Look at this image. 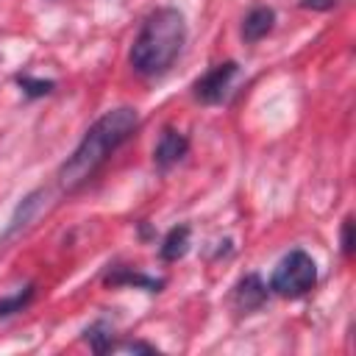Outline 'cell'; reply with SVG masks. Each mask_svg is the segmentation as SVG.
<instances>
[{
    "instance_id": "obj_1",
    "label": "cell",
    "mask_w": 356,
    "mask_h": 356,
    "mask_svg": "<svg viewBox=\"0 0 356 356\" xmlns=\"http://www.w3.org/2000/svg\"><path fill=\"white\" fill-rule=\"evenodd\" d=\"M139 128V114L131 106H120L106 111L100 120L92 122V128L83 134V139L78 142V147L72 150V156L58 167L56 181L61 186V192H75L81 189L103 164L106 159L134 136V131Z\"/></svg>"
},
{
    "instance_id": "obj_2",
    "label": "cell",
    "mask_w": 356,
    "mask_h": 356,
    "mask_svg": "<svg viewBox=\"0 0 356 356\" xmlns=\"http://www.w3.org/2000/svg\"><path fill=\"white\" fill-rule=\"evenodd\" d=\"M186 44V19L178 8L161 6L150 11L131 44V67L145 78L164 75Z\"/></svg>"
},
{
    "instance_id": "obj_3",
    "label": "cell",
    "mask_w": 356,
    "mask_h": 356,
    "mask_svg": "<svg viewBox=\"0 0 356 356\" xmlns=\"http://www.w3.org/2000/svg\"><path fill=\"white\" fill-rule=\"evenodd\" d=\"M317 284V264L306 250H289L270 275V289L281 298H303Z\"/></svg>"
},
{
    "instance_id": "obj_4",
    "label": "cell",
    "mask_w": 356,
    "mask_h": 356,
    "mask_svg": "<svg viewBox=\"0 0 356 356\" xmlns=\"http://www.w3.org/2000/svg\"><path fill=\"white\" fill-rule=\"evenodd\" d=\"M236 72H239V64H236V61H222V64L211 67L206 75H200V78L195 81V86H192L195 97H197L200 103H206V106L222 103V100L228 97V89H231Z\"/></svg>"
},
{
    "instance_id": "obj_5",
    "label": "cell",
    "mask_w": 356,
    "mask_h": 356,
    "mask_svg": "<svg viewBox=\"0 0 356 356\" xmlns=\"http://www.w3.org/2000/svg\"><path fill=\"white\" fill-rule=\"evenodd\" d=\"M264 300H267V284L256 273H248L245 278H239L231 292V303L239 314H250V312L261 309Z\"/></svg>"
},
{
    "instance_id": "obj_6",
    "label": "cell",
    "mask_w": 356,
    "mask_h": 356,
    "mask_svg": "<svg viewBox=\"0 0 356 356\" xmlns=\"http://www.w3.org/2000/svg\"><path fill=\"white\" fill-rule=\"evenodd\" d=\"M186 150H189V139L175 128H164L159 142H156V147H153V164L164 172L172 164H178L186 156Z\"/></svg>"
},
{
    "instance_id": "obj_7",
    "label": "cell",
    "mask_w": 356,
    "mask_h": 356,
    "mask_svg": "<svg viewBox=\"0 0 356 356\" xmlns=\"http://www.w3.org/2000/svg\"><path fill=\"white\" fill-rule=\"evenodd\" d=\"M273 25H275V11H273L270 6H256V8H250L248 17L242 19V39L253 44V42L264 39V36L273 31Z\"/></svg>"
},
{
    "instance_id": "obj_8",
    "label": "cell",
    "mask_w": 356,
    "mask_h": 356,
    "mask_svg": "<svg viewBox=\"0 0 356 356\" xmlns=\"http://www.w3.org/2000/svg\"><path fill=\"white\" fill-rule=\"evenodd\" d=\"M103 281L108 284V286H142V289H147V292H161V286H164V281L161 278H153V275H145V273H139V270H131V267H111L106 275H103Z\"/></svg>"
},
{
    "instance_id": "obj_9",
    "label": "cell",
    "mask_w": 356,
    "mask_h": 356,
    "mask_svg": "<svg viewBox=\"0 0 356 356\" xmlns=\"http://www.w3.org/2000/svg\"><path fill=\"white\" fill-rule=\"evenodd\" d=\"M189 225H175V228H170L167 231V236H164V242H161V248H159V256L164 259V261H178V259H184L186 256V250H189Z\"/></svg>"
},
{
    "instance_id": "obj_10",
    "label": "cell",
    "mask_w": 356,
    "mask_h": 356,
    "mask_svg": "<svg viewBox=\"0 0 356 356\" xmlns=\"http://www.w3.org/2000/svg\"><path fill=\"white\" fill-rule=\"evenodd\" d=\"M42 195H44V189H36V192H31V195L17 206V211H14V217H11V222H8L6 234H3V239L14 236L19 228H25V225L36 217V211H39V197H42Z\"/></svg>"
},
{
    "instance_id": "obj_11",
    "label": "cell",
    "mask_w": 356,
    "mask_h": 356,
    "mask_svg": "<svg viewBox=\"0 0 356 356\" xmlns=\"http://www.w3.org/2000/svg\"><path fill=\"white\" fill-rule=\"evenodd\" d=\"M83 339L92 345L95 353H108L114 348V325L106 323V320H95L86 331H83Z\"/></svg>"
},
{
    "instance_id": "obj_12",
    "label": "cell",
    "mask_w": 356,
    "mask_h": 356,
    "mask_svg": "<svg viewBox=\"0 0 356 356\" xmlns=\"http://www.w3.org/2000/svg\"><path fill=\"white\" fill-rule=\"evenodd\" d=\"M33 295H36V286H33V284H28L25 289L14 292L11 298H3V300H0V317H11V314L22 312V309L33 300Z\"/></svg>"
},
{
    "instance_id": "obj_13",
    "label": "cell",
    "mask_w": 356,
    "mask_h": 356,
    "mask_svg": "<svg viewBox=\"0 0 356 356\" xmlns=\"http://www.w3.org/2000/svg\"><path fill=\"white\" fill-rule=\"evenodd\" d=\"M19 89L25 92V97H44L56 89V81H44V78H31V75H17Z\"/></svg>"
},
{
    "instance_id": "obj_14",
    "label": "cell",
    "mask_w": 356,
    "mask_h": 356,
    "mask_svg": "<svg viewBox=\"0 0 356 356\" xmlns=\"http://www.w3.org/2000/svg\"><path fill=\"white\" fill-rule=\"evenodd\" d=\"M342 253L353 256V220L350 217H345L342 222Z\"/></svg>"
},
{
    "instance_id": "obj_15",
    "label": "cell",
    "mask_w": 356,
    "mask_h": 356,
    "mask_svg": "<svg viewBox=\"0 0 356 356\" xmlns=\"http://www.w3.org/2000/svg\"><path fill=\"white\" fill-rule=\"evenodd\" d=\"M111 350H125V353H159L153 345H147V342H122L120 348L114 345Z\"/></svg>"
},
{
    "instance_id": "obj_16",
    "label": "cell",
    "mask_w": 356,
    "mask_h": 356,
    "mask_svg": "<svg viewBox=\"0 0 356 356\" xmlns=\"http://www.w3.org/2000/svg\"><path fill=\"white\" fill-rule=\"evenodd\" d=\"M339 0H300V8H312V11H331Z\"/></svg>"
}]
</instances>
